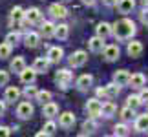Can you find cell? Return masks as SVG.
<instances>
[{
  "instance_id": "obj_34",
  "label": "cell",
  "mask_w": 148,
  "mask_h": 137,
  "mask_svg": "<svg viewBox=\"0 0 148 137\" xmlns=\"http://www.w3.org/2000/svg\"><path fill=\"white\" fill-rule=\"evenodd\" d=\"M119 113H121V119H123V121H130V119H132V117L135 115V113H134V108H130L128 104L124 106V108H123V110L119 112Z\"/></svg>"
},
{
  "instance_id": "obj_22",
  "label": "cell",
  "mask_w": 148,
  "mask_h": 137,
  "mask_svg": "<svg viewBox=\"0 0 148 137\" xmlns=\"http://www.w3.org/2000/svg\"><path fill=\"white\" fill-rule=\"evenodd\" d=\"M145 82H146V77L143 73H134V75H130V81H128V84H132V88H137V90L143 88Z\"/></svg>"
},
{
  "instance_id": "obj_5",
  "label": "cell",
  "mask_w": 148,
  "mask_h": 137,
  "mask_svg": "<svg viewBox=\"0 0 148 137\" xmlns=\"http://www.w3.org/2000/svg\"><path fill=\"white\" fill-rule=\"evenodd\" d=\"M101 106H102V102L95 97V99H90L86 102V112H88V115L90 117H93V119H97L101 117Z\"/></svg>"
},
{
  "instance_id": "obj_48",
  "label": "cell",
  "mask_w": 148,
  "mask_h": 137,
  "mask_svg": "<svg viewBox=\"0 0 148 137\" xmlns=\"http://www.w3.org/2000/svg\"><path fill=\"white\" fill-rule=\"evenodd\" d=\"M64 2H70V0H64Z\"/></svg>"
},
{
  "instance_id": "obj_30",
  "label": "cell",
  "mask_w": 148,
  "mask_h": 137,
  "mask_svg": "<svg viewBox=\"0 0 148 137\" xmlns=\"http://www.w3.org/2000/svg\"><path fill=\"white\" fill-rule=\"evenodd\" d=\"M35 99L40 102V104H46V102L51 101V91H48V90H40V91H37V97H35Z\"/></svg>"
},
{
  "instance_id": "obj_33",
  "label": "cell",
  "mask_w": 148,
  "mask_h": 137,
  "mask_svg": "<svg viewBox=\"0 0 148 137\" xmlns=\"http://www.w3.org/2000/svg\"><path fill=\"white\" fill-rule=\"evenodd\" d=\"M128 134H130V128H128L124 123H121V124H115V128H113V135L124 137V135H128Z\"/></svg>"
},
{
  "instance_id": "obj_35",
  "label": "cell",
  "mask_w": 148,
  "mask_h": 137,
  "mask_svg": "<svg viewBox=\"0 0 148 137\" xmlns=\"http://www.w3.org/2000/svg\"><path fill=\"white\" fill-rule=\"evenodd\" d=\"M18 40H20V33L18 31H11V33H8V37H5V42L11 44V46H15Z\"/></svg>"
},
{
  "instance_id": "obj_18",
  "label": "cell",
  "mask_w": 148,
  "mask_h": 137,
  "mask_svg": "<svg viewBox=\"0 0 148 137\" xmlns=\"http://www.w3.org/2000/svg\"><path fill=\"white\" fill-rule=\"evenodd\" d=\"M130 81V71L126 70H117L115 73H113V82H117L119 86H126Z\"/></svg>"
},
{
  "instance_id": "obj_47",
  "label": "cell",
  "mask_w": 148,
  "mask_h": 137,
  "mask_svg": "<svg viewBox=\"0 0 148 137\" xmlns=\"http://www.w3.org/2000/svg\"><path fill=\"white\" fill-rule=\"evenodd\" d=\"M145 4H146V5H148V0H145Z\"/></svg>"
},
{
  "instance_id": "obj_11",
  "label": "cell",
  "mask_w": 148,
  "mask_h": 137,
  "mask_svg": "<svg viewBox=\"0 0 148 137\" xmlns=\"http://www.w3.org/2000/svg\"><path fill=\"white\" fill-rule=\"evenodd\" d=\"M49 64L51 62L48 60V57H37L35 60H33V70H35L37 73H46L49 70Z\"/></svg>"
},
{
  "instance_id": "obj_38",
  "label": "cell",
  "mask_w": 148,
  "mask_h": 137,
  "mask_svg": "<svg viewBox=\"0 0 148 137\" xmlns=\"http://www.w3.org/2000/svg\"><path fill=\"white\" fill-rule=\"evenodd\" d=\"M44 132H46V135H53L55 134V130H57V124L53 123V121H48L46 124H44Z\"/></svg>"
},
{
  "instance_id": "obj_20",
  "label": "cell",
  "mask_w": 148,
  "mask_h": 137,
  "mask_svg": "<svg viewBox=\"0 0 148 137\" xmlns=\"http://www.w3.org/2000/svg\"><path fill=\"white\" fill-rule=\"evenodd\" d=\"M18 97H20V90L16 86H8L5 88V93H4V101L5 102H15V101H18Z\"/></svg>"
},
{
  "instance_id": "obj_44",
  "label": "cell",
  "mask_w": 148,
  "mask_h": 137,
  "mask_svg": "<svg viewBox=\"0 0 148 137\" xmlns=\"http://www.w3.org/2000/svg\"><path fill=\"white\" fill-rule=\"evenodd\" d=\"M101 97H106L104 95V88H97V99H101Z\"/></svg>"
},
{
  "instance_id": "obj_27",
  "label": "cell",
  "mask_w": 148,
  "mask_h": 137,
  "mask_svg": "<svg viewBox=\"0 0 148 137\" xmlns=\"http://www.w3.org/2000/svg\"><path fill=\"white\" fill-rule=\"evenodd\" d=\"M135 130L137 132H146L148 130V113H143V115H137V119H135Z\"/></svg>"
},
{
  "instance_id": "obj_41",
  "label": "cell",
  "mask_w": 148,
  "mask_h": 137,
  "mask_svg": "<svg viewBox=\"0 0 148 137\" xmlns=\"http://www.w3.org/2000/svg\"><path fill=\"white\" fill-rule=\"evenodd\" d=\"M141 22L148 26V8H145L143 11H141Z\"/></svg>"
},
{
  "instance_id": "obj_24",
  "label": "cell",
  "mask_w": 148,
  "mask_h": 137,
  "mask_svg": "<svg viewBox=\"0 0 148 137\" xmlns=\"http://www.w3.org/2000/svg\"><path fill=\"white\" fill-rule=\"evenodd\" d=\"M115 112H117V108H115V104L113 102H104V104L101 106V115L102 117H106V119H110V117H113L115 115Z\"/></svg>"
},
{
  "instance_id": "obj_3",
  "label": "cell",
  "mask_w": 148,
  "mask_h": 137,
  "mask_svg": "<svg viewBox=\"0 0 148 137\" xmlns=\"http://www.w3.org/2000/svg\"><path fill=\"white\" fill-rule=\"evenodd\" d=\"M88 62V53L86 51H82V49H77V51H73L71 57H70V66L71 68H81L84 66Z\"/></svg>"
},
{
  "instance_id": "obj_40",
  "label": "cell",
  "mask_w": 148,
  "mask_h": 137,
  "mask_svg": "<svg viewBox=\"0 0 148 137\" xmlns=\"http://www.w3.org/2000/svg\"><path fill=\"white\" fill-rule=\"evenodd\" d=\"M139 99H141V102H148V88H141V93H139Z\"/></svg>"
},
{
  "instance_id": "obj_37",
  "label": "cell",
  "mask_w": 148,
  "mask_h": 137,
  "mask_svg": "<svg viewBox=\"0 0 148 137\" xmlns=\"http://www.w3.org/2000/svg\"><path fill=\"white\" fill-rule=\"evenodd\" d=\"M37 91H38V90L33 86V84H27L26 90H24V95L27 97V99H35V97H37Z\"/></svg>"
},
{
  "instance_id": "obj_1",
  "label": "cell",
  "mask_w": 148,
  "mask_h": 137,
  "mask_svg": "<svg viewBox=\"0 0 148 137\" xmlns=\"http://www.w3.org/2000/svg\"><path fill=\"white\" fill-rule=\"evenodd\" d=\"M135 31H137V27H135L134 20L130 18H121L115 24H112V35L117 40H128V38H132L135 35Z\"/></svg>"
},
{
  "instance_id": "obj_16",
  "label": "cell",
  "mask_w": 148,
  "mask_h": 137,
  "mask_svg": "<svg viewBox=\"0 0 148 137\" xmlns=\"http://www.w3.org/2000/svg\"><path fill=\"white\" fill-rule=\"evenodd\" d=\"M42 115L48 117V119H53L55 115H59V104H55V102H46V104H42Z\"/></svg>"
},
{
  "instance_id": "obj_17",
  "label": "cell",
  "mask_w": 148,
  "mask_h": 137,
  "mask_svg": "<svg viewBox=\"0 0 148 137\" xmlns=\"http://www.w3.org/2000/svg\"><path fill=\"white\" fill-rule=\"evenodd\" d=\"M126 51H128V55L132 57V59H137V57L143 53V44H141L139 40H132V42H128Z\"/></svg>"
},
{
  "instance_id": "obj_42",
  "label": "cell",
  "mask_w": 148,
  "mask_h": 137,
  "mask_svg": "<svg viewBox=\"0 0 148 137\" xmlns=\"http://www.w3.org/2000/svg\"><path fill=\"white\" fill-rule=\"evenodd\" d=\"M11 134V128H8V126H0V137H8Z\"/></svg>"
},
{
  "instance_id": "obj_32",
  "label": "cell",
  "mask_w": 148,
  "mask_h": 137,
  "mask_svg": "<svg viewBox=\"0 0 148 137\" xmlns=\"http://www.w3.org/2000/svg\"><path fill=\"white\" fill-rule=\"evenodd\" d=\"M82 130H84V134H92L97 130V123L93 121V117H90L88 121H84L82 123Z\"/></svg>"
},
{
  "instance_id": "obj_23",
  "label": "cell",
  "mask_w": 148,
  "mask_h": 137,
  "mask_svg": "<svg viewBox=\"0 0 148 137\" xmlns=\"http://www.w3.org/2000/svg\"><path fill=\"white\" fill-rule=\"evenodd\" d=\"M40 35H44L46 38L55 35V24H53V22H49V20L40 22Z\"/></svg>"
},
{
  "instance_id": "obj_14",
  "label": "cell",
  "mask_w": 148,
  "mask_h": 137,
  "mask_svg": "<svg viewBox=\"0 0 148 137\" xmlns=\"http://www.w3.org/2000/svg\"><path fill=\"white\" fill-rule=\"evenodd\" d=\"M62 55H64V51H62V48H60V46H51V48L48 49V60L49 62H55V64H57V62H60L62 60Z\"/></svg>"
},
{
  "instance_id": "obj_28",
  "label": "cell",
  "mask_w": 148,
  "mask_h": 137,
  "mask_svg": "<svg viewBox=\"0 0 148 137\" xmlns=\"http://www.w3.org/2000/svg\"><path fill=\"white\" fill-rule=\"evenodd\" d=\"M119 91H121V86H119L117 82H110L104 86V95L108 97V99H113V97L119 95Z\"/></svg>"
},
{
  "instance_id": "obj_43",
  "label": "cell",
  "mask_w": 148,
  "mask_h": 137,
  "mask_svg": "<svg viewBox=\"0 0 148 137\" xmlns=\"http://www.w3.org/2000/svg\"><path fill=\"white\" fill-rule=\"evenodd\" d=\"M102 4L108 5V8H115V5H117V0H102Z\"/></svg>"
},
{
  "instance_id": "obj_12",
  "label": "cell",
  "mask_w": 148,
  "mask_h": 137,
  "mask_svg": "<svg viewBox=\"0 0 148 137\" xmlns=\"http://www.w3.org/2000/svg\"><path fill=\"white\" fill-rule=\"evenodd\" d=\"M92 84H93V77L90 75V73H84V75H81L77 79V82H75V86L77 90H81V91H86L92 88Z\"/></svg>"
},
{
  "instance_id": "obj_49",
  "label": "cell",
  "mask_w": 148,
  "mask_h": 137,
  "mask_svg": "<svg viewBox=\"0 0 148 137\" xmlns=\"http://www.w3.org/2000/svg\"><path fill=\"white\" fill-rule=\"evenodd\" d=\"M146 104H148V102H146Z\"/></svg>"
},
{
  "instance_id": "obj_29",
  "label": "cell",
  "mask_w": 148,
  "mask_h": 137,
  "mask_svg": "<svg viewBox=\"0 0 148 137\" xmlns=\"http://www.w3.org/2000/svg\"><path fill=\"white\" fill-rule=\"evenodd\" d=\"M26 68V60H24V57H15L13 60H11V66H9V70L11 71H15V73H20L22 70Z\"/></svg>"
},
{
  "instance_id": "obj_13",
  "label": "cell",
  "mask_w": 148,
  "mask_h": 137,
  "mask_svg": "<svg viewBox=\"0 0 148 137\" xmlns=\"http://www.w3.org/2000/svg\"><path fill=\"white\" fill-rule=\"evenodd\" d=\"M88 46H90V49L93 51V53H102V49H104V38L102 37H99V35H95V37H92L88 40Z\"/></svg>"
},
{
  "instance_id": "obj_9",
  "label": "cell",
  "mask_w": 148,
  "mask_h": 137,
  "mask_svg": "<svg viewBox=\"0 0 148 137\" xmlns=\"http://www.w3.org/2000/svg\"><path fill=\"white\" fill-rule=\"evenodd\" d=\"M59 124H60V128H64V130L73 128V124H75V115H73L71 112L60 113V115H59Z\"/></svg>"
},
{
  "instance_id": "obj_19",
  "label": "cell",
  "mask_w": 148,
  "mask_h": 137,
  "mask_svg": "<svg viewBox=\"0 0 148 137\" xmlns=\"http://www.w3.org/2000/svg\"><path fill=\"white\" fill-rule=\"evenodd\" d=\"M134 8H135V0H117V9H119V13H123V15L132 13Z\"/></svg>"
},
{
  "instance_id": "obj_15",
  "label": "cell",
  "mask_w": 148,
  "mask_h": 137,
  "mask_svg": "<svg viewBox=\"0 0 148 137\" xmlns=\"http://www.w3.org/2000/svg\"><path fill=\"white\" fill-rule=\"evenodd\" d=\"M18 75H20V81L24 82V84H33V82H35V79H37V71L33 70V68H24Z\"/></svg>"
},
{
  "instance_id": "obj_45",
  "label": "cell",
  "mask_w": 148,
  "mask_h": 137,
  "mask_svg": "<svg viewBox=\"0 0 148 137\" xmlns=\"http://www.w3.org/2000/svg\"><path fill=\"white\" fill-rule=\"evenodd\" d=\"M5 112V101H0V115H4Z\"/></svg>"
},
{
  "instance_id": "obj_8",
  "label": "cell",
  "mask_w": 148,
  "mask_h": 137,
  "mask_svg": "<svg viewBox=\"0 0 148 137\" xmlns=\"http://www.w3.org/2000/svg\"><path fill=\"white\" fill-rule=\"evenodd\" d=\"M42 18V11L38 8H29L24 11V20L29 22V24H35V22H40Z\"/></svg>"
},
{
  "instance_id": "obj_26",
  "label": "cell",
  "mask_w": 148,
  "mask_h": 137,
  "mask_svg": "<svg viewBox=\"0 0 148 137\" xmlns=\"http://www.w3.org/2000/svg\"><path fill=\"white\" fill-rule=\"evenodd\" d=\"M95 31H97V35H99V37L106 38V37H110V35H112V24H108V22H99L97 27H95Z\"/></svg>"
},
{
  "instance_id": "obj_6",
  "label": "cell",
  "mask_w": 148,
  "mask_h": 137,
  "mask_svg": "<svg viewBox=\"0 0 148 137\" xmlns=\"http://www.w3.org/2000/svg\"><path fill=\"white\" fill-rule=\"evenodd\" d=\"M9 22H11V26H13V27H18L22 22H24V9H22L20 5H15V8L11 9Z\"/></svg>"
},
{
  "instance_id": "obj_7",
  "label": "cell",
  "mask_w": 148,
  "mask_h": 137,
  "mask_svg": "<svg viewBox=\"0 0 148 137\" xmlns=\"http://www.w3.org/2000/svg\"><path fill=\"white\" fill-rule=\"evenodd\" d=\"M119 55H121V49H119L117 44H110V46H104V49H102V57L108 60V62H113L119 59Z\"/></svg>"
},
{
  "instance_id": "obj_36",
  "label": "cell",
  "mask_w": 148,
  "mask_h": 137,
  "mask_svg": "<svg viewBox=\"0 0 148 137\" xmlns=\"http://www.w3.org/2000/svg\"><path fill=\"white\" fill-rule=\"evenodd\" d=\"M126 104H128L130 108H134V110H135V108H137V106H141V104H143V102H141L139 95H130L128 99H126Z\"/></svg>"
},
{
  "instance_id": "obj_39",
  "label": "cell",
  "mask_w": 148,
  "mask_h": 137,
  "mask_svg": "<svg viewBox=\"0 0 148 137\" xmlns=\"http://www.w3.org/2000/svg\"><path fill=\"white\" fill-rule=\"evenodd\" d=\"M8 82H9V71L0 70V86H5Z\"/></svg>"
},
{
  "instance_id": "obj_25",
  "label": "cell",
  "mask_w": 148,
  "mask_h": 137,
  "mask_svg": "<svg viewBox=\"0 0 148 137\" xmlns=\"http://www.w3.org/2000/svg\"><path fill=\"white\" fill-rule=\"evenodd\" d=\"M68 35H70V26L68 24H59V26H55V35L59 40H66Z\"/></svg>"
},
{
  "instance_id": "obj_4",
  "label": "cell",
  "mask_w": 148,
  "mask_h": 137,
  "mask_svg": "<svg viewBox=\"0 0 148 137\" xmlns=\"http://www.w3.org/2000/svg\"><path fill=\"white\" fill-rule=\"evenodd\" d=\"M33 104L29 101H22L18 106H16V115H18L20 119H31L33 117Z\"/></svg>"
},
{
  "instance_id": "obj_46",
  "label": "cell",
  "mask_w": 148,
  "mask_h": 137,
  "mask_svg": "<svg viewBox=\"0 0 148 137\" xmlns=\"http://www.w3.org/2000/svg\"><path fill=\"white\" fill-rule=\"evenodd\" d=\"M82 4H86V5H93V4H95V0H82Z\"/></svg>"
},
{
  "instance_id": "obj_21",
  "label": "cell",
  "mask_w": 148,
  "mask_h": 137,
  "mask_svg": "<svg viewBox=\"0 0 148 137\" xmlns=\"http://www.w3.org/2000/svg\"><path fill=\"white\" fill-rule=\"evenodd\" d=\"M24 42L27 48H37L38 44H40V33H35V31H29V33H26V37H24Z\"/></svg>"
},
{
  "instance_id": "obj_10",
  "label": "cell",
  "mask_w": 148,
  "mask_h": 137,
  "mask_svg": "<svg viewBox=\"0 0 148 137\" xmlns=\"http://www.w3.org/2000/svg\"><path fill=\"white\" fill-rule=\"evenodd\" d=\"M49 15L53 16V18H66L68 16V8L66 5H62V4H51L49 5Z\"/></svg>"
},
{
  "instance_id": "obj_31",
  "label": "cell",
  "mask_w": 148,
  "mask_h": 137,
  "mask_svg": "<svg viewBox=\"0 0 148 137\" xmlns=\"http://www.w3.org/2000/svg\"><path fill=\"white\" fill-rule=\"evenodd\" d=\"M11 51H13V46L4 40L2 44H0V59H8V57H11Z\"/></svg>"
},
{
  "instance_id": "obj_2",
  "label": "cell",
  "mask_w": 148,
  "mask_h": 137,
  "mask_svg": "<svg viewBox=\"0 0 148 137\" xmlns=\"http://www.w3.org/2000/svg\"><path fill=\"white\" fill-rule=\"evenodd\" d=\"M71 82H73V73L70 70H59L55 73V84L60 90H68Z\"/></svg>"
}]
</instances>
